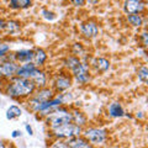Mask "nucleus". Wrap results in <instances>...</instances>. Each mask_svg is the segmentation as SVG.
<instances>
[{
    "instance_id": "nucleus-9",
    "label": "nucleus",
    "mask_w": 148,
    "mask_h": 148,
    "mask_svg": "<svg viewBox=\"0 0 148 148\" xmlns=\"http://www.w3.org/2000/svg\"><path fill=\"white\" fill-rule=\"evenodd\" d=\"M29 79L34 82V84L37 85V86H45L46 85V75H45V73L42 71H40L37 67L31 72Z\"/></svg>"
},
{
    "instance_id": "nucleus-20",
    "label": "nucleus",
    "mask_w": 148,
    "mask_h": 148,
    "mask_svg": "<svg viewBox=\"0 0 148 148\" xmlns=\"http://www.w3.org/2000/svg\"><path fill=\"white\" fill-rule=\"evenodd\" d=\"M127 20L128 22L131 24L132 26H141L142 25V17L138 15V14H130L127 16Z\"/></svg>"
},
{
    "instance_id": "nucleus-22",
    "label": "nucleus",
    "mask_w": 148,
    "mask_h": 148,
    "mask_svg": "<svg viewBox=\"0 0 148 148\" xmlns=\"http://www.w3.org/2000/svg\"><path fill=\"white\" fill-rule=\"evenodd\" d=\"M138 79L142 83H147L148 80V69L146 67H142L140 71H138Z\"/></svg>"
},
{
    "instance_id": "nucleus-26",
    "label": "nucleus",
    "mask_w": 148,
    "mask_h": 148,
    "mask_svg": "<svg viewBox=\"0 0 148 148\" xmlns=\"http://www.w3.org/2000/svg\"><path fill=\"white\" fill-rule=\"evenodd\" d=\"M51 148H69L68 143L67 142H63V141H57L54 142L52 146H51Z\"/></svg>"
},
{
    "instance_id": "nucleus-15",
    "label": "nucleus",
    "mask_w": 148,
    "mask_h": 148,
    "mask_svg": "<svg viewBox=\"0 0 148 148\" xmlns=\"http://www.w3.org/2000/svg\"><path fill=\"white\" fill-rule=\"evenodd\" d=\"M54 85H56V88H57L58 90H61V91H63V90H66V89H68L69 86H71V79L69 78H67V77H58L57 79H56V82H54Z\"/></svg>"
},
{
    "instance_id": "nucleus-33",
    "label": "nucleus",
    "mask_w": 148,
    "mask_h": 148,
    "mask_svg": "<svg viewBox=\"0 0 148 148\" xmlns=\"http://www.w3.org/2000/svg\"><path fill=\"white\" fill-rule=\"evenodd\" d=\"M88 1H89L90 4H92V5H94V4H96V3L99 1V0H88Z\"/></svg>"
},
{
    "instance_id": "nucleus-25",
    "label": "nucleus",
    "mask_w": 148,
    "mask_h": 148,
    "mask_svg": "<svg viewBox=\"0 0 148 148\" xmlns=\"http://www.w3.org/2000/svg\"><path fill=\"white\" fill-rule=\"evenodd\" d=\"M9 49H10L9 45H6V43H0V58L4 57V56H5L9 52Z\"/></svg>"
},
{
    "instance_id": "nucleus-10",
    "label": "nucleus",
    "mask_w": 148,
    "mask_h": 148,
    "mask_svg": "<svg viewBox=\"0 0 148 148\" xmlns=\"http://www.w3.org/2000/svg\"><path fill=\"white\" fill-rule=\"evenodd\" d=\"M34 56H35L34 51L22 49V51H18V52H16L15 59L17 62H21V63H31L32 61H34Z\"/></svg>"
},
{
    "instance_id": "nucleus-29",
    "label": "nucleus",
    "mask_w": 148,
    "mask_h": 148,
    "mask_svg": "<svg viewBox=\"0 0 148 148\" xmlns=\"http://www.w3.org/2000/svg\"><path fill=\"white\" fill-rule=\"evenodd\" d=\"M72 3L75 6H83L85 4V0H72Z\"/></svg>"
},
{
    "instance_id": "nucleus-27",
    "label": "nucleus",
    "mask_w": 148,
    "mask_h": 148,
    "mask_svg": "<svg viewBox=\"0 0 148 148\" xmlns=\"http://www.w3.org/2000/svg\"><path fill=\"white\" fill-rule=\"evenodd\" d=\"M73 49H74V52H75V53H82V52H83V47H82L79 43H75V45H74V46H73Z\"/></svg>"
},
{
    "instance_id": "nucleus-5",
    "label": "nucleus",
    "mask_w": 148,
    "mask_h": 148,
    "mask_svg": "<svg viewBox=\"0 0 148 148\" xmlns=\"http://www.w3.org/2000/svg\"><path fill=\"white\" fill-rule=\"evenodd\" d=\"M63 103L62 101V98H57V99H51V100H47V101H43L38 105V109L37 111L41 112L42 115H49L51 112H53L54 110H57L61 104Z\"/></svg>"
},
{
    "instance_id": "nucleus-13",
    "label": "nucleus",
    "mask_w": 148,
    "mask_h": 148,
    "mask_svg": "<svg viewBox=\"0 0 148 148\" xmlns=\"http://www.w3.org/2000/svg\"><path fill=\"white\" fill-rule=\"evenodd\" d=\"M52 95H53L52 90L43 88V89H41L38 92H37V95L35 96L34 99L37 100V101H40V103H43V101H47V100L52 99Z\"/></svg>"
},
{
    "instance_id": "nucleus-19",
    "label": "nucleus",
    "mask_w": 148,
    "mask_h": 148,
    "mask_svg": "<svg viewBox=\"0 0 148 148\" xmlns=\"http://www.w3.org/2000/svg\"><path fill=\"white\" fill-rule=\"evenodd\" d=\"M95 64H96V68H98L100 72H106L110 67V62L105 58H98Z\"/></svg>"
},
{
    "instance_id": "nucleus-28",
    "label": "nucleus",
    "mask_w": 148,
    "mask_h": 148,
    "mask_svg": "<svg viewBox=\"0 0 148 148\" xmlns=\"http://www.w3.org/2000/svg\"><path fill=\"white\" fill-rule=\"evenodd\" d=\"M141 38H142V43H143V46H145V47H147V45H148V35L145 32V34H142Z\"/></svg>"
},
{
    "instance_id": "nucleus-34",
    "label": "nucleus",
    "mask_w": 148,
    "mask_h": 148,
    "mask_svg": "<svg viewBox=\"0 0 148 148\" xmlns=\"http://www.w3.org/2000/svg\"><path fill=\"white\" fill-rule=\"evenodd\" d=\"M0 148H5V145H4L3 141H0Z\"/></svg>"
},
{
    "instance_id": "nucleus-32",
    "label": "nucleus",
    "mask_w": 148,
    "mask_h": 148,
    "mask_svg": "<svg viewBox=\"0 0 148 148\" xmlns=\"http://www.w3.org/2000/svg\"><path fill=\"white\" fill-rule=\"evenodd\" d=\"M25 127H26V131L29 132V135H32V128H31V127L29 126V125H26Z\"/></svg>"
},
{
    "instance_id": "nucleus-7",
    "label": "nucleus",
    "mask_w": 148,
    "mask_h": 148,
    "mask_svg": "<svg viewBox=\"0 0 148 148\" xmlns=\"http://www.w3.org/2000/svg\"><path fill=\"white\" fill-rule=\"evenodd\" d=\"M18 66L15 62H4L0 64V78H11L17 72Z\"/></svg>"
},
{
    "instance_id": "nucleus-31",
    "label": "nucleus",
    "mask_w": 148,
    "mask_h": 148,
    "mask_svg": "<svg viewBox=\"0 0 148 148\" xmlns=\"http://www.w3.org/2000/svg\"><path fill=\"white\" fill-rule=\"evenodd\" d=\"M5 24H6V22H4L3 20H0V31L5 29Z\"/></svg>"
},
{
    "instance_id": "nucleus-12",
    "label": "nucleus",
    "mask_w": 148,
    "mask_h": 148,
    "mask_svg": "<svg viewBox=\"0 0 148 148\" xmlns=\"http://www.w3.org/2000/svg\"><path fill=\"white\" fill-rule=\"evenodd\" d=\"M67 143L69 148H92V146L86 140H83V138H79V137L69 138V142Z\"/></svg>"
},
{
    "instance_id": "nucleus-23",
    "label": "nucleus",
    "mask_w": 148,
    "mask_h": 148,
    "mask_svg": "<svg viewBox=\"0 0 148 148\" xmlns=\"http://www.w3.org/2000/svg\"><path fill=\"white\" fill-rule=\"evenodd\" d=\"M79 63L80 62H79V59H78L77 57H69V58H67V61H66V66L68 68L73 69V68H75Z\"/></svg>"
},
{
    "instance_id": "nucleus-16",
    "label": "nucleus",
    "mask_w": 148,
    "mask_h": 148,
    "mask_svg": "<svg viewBox=\"0 0 148 148\" xmlns=\"http://www.w3.org/2000/svg\"><path fill=\"white\" fill-rule=\"evenodd\" d=\"M47 59V54L43 49H36L35 51V56H34V64L37 67V66H42V64L46 62Z\"/></svg>"
},
{
    "instance_id": "nucleus-24",
    "label": "nucleus",
    "mask_w": 148,
    "mask_h": 148,
    "mask_svg": "<svg viewBox=\"0 0 148 148\" xmlns=\"http://www.w3.org/2000/svg\"><path fill=\"white\" fill-rule=\"evenodd\" d=\"M5 29H8L9 32H16L20 30V25L15 21H10V22H8V24H5Z\"/></svg>"
},
{
    "instance_id": "nucleus-30",
    "label": "nucleus",
    "mask_w": 148,
    "mask_h": 148,
    "mask_svg": "<svg viewBox=\"0 0 148 148\" xmlns=\"http://www.w3.org/2000/svg\"><path fill=\"white\" fill-rule=\"evenodd\" d=\"M14 138H16V137H20L21 136V132L20 131H16V130H15V131H14L12 132V135H11Z\"/></svg>"
},
{
    "instance_id": "nucleus-2",
    "label": "nucleus",
    "mask_w": 148,
    "mask_h": 148,
    "mask_svg": "<svg viewBox=\"0 0 148 148\" xmlns=\"http://www.w3.org/2000/svg\"><path fill=\"white\" fill-rule=\"evenodd\" d=\"M71 121H72V114L66 109H57L53 112H51L48 116V123L52 127V130L56 127L63 126L66 123H69Z\"/></svg>"
},
{
    "instance_id": "nucleus-14",
    "label": "nucleus",
    "mask_w": 148,
    "mask_h": 148,
    "mask_svg": "<svg viewBox=\"0 0 148 148\" xmlns=\"http://www.w3.org/2000/svg\"><path fill=\"white\" fill-rule=\"evenodd\" d=\"M109 114L112 117H121L123 116V109L119 103H112L109 105Z\"/></svg>"
},
{
    "instance_id": "nucleus-18",
    "label": "nucleus",
    "mask_w": 148,
    "mask_h": 148,
    "mask_svg": "<svg viewBox=\"0 0 148 148\" xmlns=\"http://www.w3.org/2000/svg\"><path fill=\"white\" fill-rule=\"evenodd\" d=\"M10 5L14 9H26L31 6V0H10Z\"/></svg>"
},
{
    "instance_id": "nucleus-11",
    "label": "nucleus",
    "mask_w": 148,
    "mask_h": 148,
    "mask_svg": "<svg viewBox=\"0 0 148 148\" xmlns=\"http://www.w3.org/2000/svg\"><path fill=\"white\" fill-rule=\"evenodd\" d=\"M80 29H82L83 35H84L85 37H89V38L95 37L96 35H98V32H99L98 26H96L94 22H85V24L82 25Z\"/></svg>"
},
{
    "instance_id": "nucleus-8",
    "label": "nucleus",
    "mask_w": 148,
    "mask_h": 148,
    "mask_svg": "<svg viewBox=\"0 0 148 148\" xmlns=\"http://www.w3.org/2000/svg\"><path fill=\"white\" fill-rule=\"evenodd\" d=\"M145 9V4L141 0H126L125 3V10L128 14H138Z\"/></svg>"
},
{
    "instance_id": "nucleus-35",
    "label": "nucleus",
    "mask_w": 148,
    "mask_h": 148,
    "mask_svg": "<svg viewBox=\"0 0 148 148\" xmlns=\"http://www.w3.org/2000/svg\"><path fill=\"white\" fill-rule=\"evenodd\" d=\"M9 148H16L15 146H10V147H9Z\"/></svg>"
},
{
    "instance_id": "nucleus-17",
    "label": "nucleus",
    "mask_w": 148,
    "mask_h": 148,
    "mask_svg": "<svg viewBox=\"0 0 148 148\" xmlns=\"http://www.w3.org/2000/svg\"><path fill=\"white\" fill-rule=\"evenodd\" d=\"M21 114H22L21 109L18 108V106H16V105H12L6 111V117H8V120H14L16 117H20Z\"/></svg>"
},
{
    "instance_id": "nucleus-4",
    "label": "nucleus",
    "mask_w": 148,
    "mask_h": 148,
    "mask_svg": "<svg viewBox=\"0 0 148 148\" xmlns=\"http://www.w3.org/2000/svg\"><path fill=\"white\" fill-rule=\"evenodd\" d=\"M84 138L92 143V145H103V143L106 141V132L104 130L100 128H88L86 131H84Z\"/></svg>"
},
{
    "instance_id": "nucleus-6",
    "label": "nucleus",
    "mask_w": 148,
    "mask_h": 148,
    "mask_svg": "<svg viewBox=\"0 0 148 148\" xmlns=\"http://www.w3.org/2000/svg\"><path fill=\"white\" fill-rule=\"evenodd\" d=\"M72 72L75 77V79L79 82V83H83L85 84L90 80V75H89V67L86 66L84 63H79L75 68L72 69Z\"/></svg>"
},
{
    "instance_id": "nucleus-21",
    "label": "nucleus",
    "mask_w": 148,
    "mask_h": 148,
    "mask_svg": "<svg viewBox=\"0 0 148 148\" xmlns=\"http://www.w3.org/2000/svg\"><path fill=\"white\" fill-rule=\"evenodd\" d=\"M72 120H74V122H75V125H78V126H80V125H84L85 123L84 115H83L82 112H78V111H75V112L72 115Z\"/></svg>"
},
{
    "instance_id": "nucleus-1",
    "label": "nucleus",
    "mask_w": 148,
    "mask_h": 148,
    "mask_svg": "<svg viewBox=\"0 0 148 148\" xmlns=\"http://www.w3.org/2000/svg\"><path fill=\"white\" fill-rule=\"evenodd\" d=\"M36 85L34 82L30 79H24V78H15L12 79L11 83L8 85L6 94L12 96V98H24L32 94L35 91Z\"/></svg>"
},
{
    "instance_id": "nucleus-3",
    "label": "nucleus",
    "mask_w": 148,
    "mask_h": 148,
    "mask_svg": "<svg viewBox=\"0 0 148 148\" xmlns=\"http://www.w3.org/2000/svg\"><path fill=\"white\" fill-rule=\"evenodd\" d=\"M53 133L57 138H73V137H79L82 133V128L78 125L73 123H66L63 126L53 128Z\"/></svg>"
}]
</instances>
